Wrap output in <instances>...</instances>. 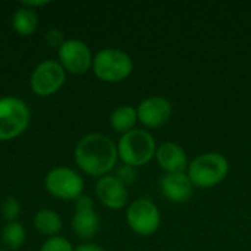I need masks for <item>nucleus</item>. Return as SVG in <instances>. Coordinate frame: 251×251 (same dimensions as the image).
Here are the masks:
<instances>
[{"mask_svg":"<svg viewBox=\"0 0 251 251\" xmlns=\"http://www.w3.org/2000/svg\"><path fill=\"white\" fill-rule=\"evenodd\" d=\"M47 191L60 200H76L82 196L84 179L82 176L71 168H54L44 179Z\"/></svg>","mask_w":251,"mask_h":251,"instance_id":"obj_7","label":"nucleus"},{"mask_svg":"<svg viewBox=\"0 0 251 251\" xmlns=\"http://www.w3.org/2000/svg\"><path fill=\"white\" fill-rule=\"evenodd\" d=\"M138 121L137 116V109H134L129 104H122L118 106L112 115H110V125L116 132L126 134L131 129H134L135 122Z\"/></svg>","mask_w":251,"mask_h":251,"instance_id":"obj_15","label":"nucleus"},{"mask_svg":"<svg viewBox=\"0 0 251 251\" xmlns=\"http://www.w3.org/2000/svg\"><path fill=\"white\" fill-rule=\"evenodd\" d=\"M75 251H104L100 246L97 244H93V243H85V244H81L79 247H76Z\"/></svg>","mask_w":251,"mask_h":251,"instance_id":"obj_23","label":"nucleus"},{"mask_svg":"<svg viewBox=\"0 0 251 251\" xmlns=\"http://www.w3.org/2000/svg\"><path fill=\"white\" fill-rule=\"evenodd\" d=\"M28 106L16 97L0 99V141L19 137L29 124Z\"/></svg>","mask_w":251,"mask_h":251,"instance_id":"obj_5","label":"nucleus"},{"mask_svg":"<svg viewBox=\"0 0 251 251\" xmlns=\"http://www.w3.org/2000/svg\"><path fill=\"white\" fill-rule=\"evenodd\" d=\"M40 251H74L71 243L63 238V237H51L49 238L43 246Z\"/></svg>","mask_w":251,"mask_h":251,"instance_id":"obj_20","label":"nucleus"},{"mask_svg":"<svg viewBox=\"0 0 251 251\" xmlns=\"http://www.w3.org/2000/svg\"><path fill=\"white\" fill-rule=\"evenodd\" d=\"M154 157H156L159 166L166 174L184 172L188 168V157H187L185 150L174 141L162 143L157 147Z\"/></svg>","mask_w":251,"mask_h":251,"instance_id":"obj_13","label":"nucleus"},{"mask_svg":"<svg viewBox=\"0 0 251 251\" xmlns=\"http://www.w3.org/2000/svg\"><path fill=\"white\" fill-rule=\"evenodd\" d=\"M228 172V159L216 151H209L197 156L191 163H188L187 168V175L190 176L193 185L200 188H210L218 185L225 179Z\"/></svg>","mask_w":251,"mask_h":251,"instance_id":"obj_3","label":"nucleus"},{"mask_svg":"<svg viewBox=\"0 0 251 251\" xmlns=\"http://www.w3.org/2000/svg\"><path fill=\"white\" fill-rule=\"evenodd\" d=\"M59 63L65 71L74 75H82L93 66V54L90 47L81 40H65L59 47Z\"/></svg>","mask_w":251,"mask_h":251,"instance_id":"obj_9","label":"nucleus"},{"mask_svg":"<svg viewBox=\"0 0 251 251\" xmlns=\"http://www.w3.org/2000/svg\"><path fill=\"white\" fill-rule=\"evenodd\" d=\"M134 62L128 53L119 49H103L93 59L96 76L104 82H119L131 75Z\"/></svg>","mask_w":251,"mask_h":251,"instance_id":"obj_4","label":"nucleus"},{"mask_svg":"<svg viewBox=\"0 0 251 251\" xmlns=\"http://www.w3.org/2000/svg\"><path fill=\"white\" fill-rule=\"evenodd\" d=\"M46 43L49 44V46H51V47H60L63 43H65V40H63V35H62V32L60 31H57V29H50V31H47V34H46Z\"/></svg>","mask_w":251,"mask_h":251,"instance_id":"obj_22","label":"nucleus"},{"mask_svg":"<svg viewBox=\"0 0 251 251\" xmlns=\"http://www.w3.org/2000/svg\"><path fill=\"white\" fill-rule=\"evenodd\" d=\"M100 226L99 215L93 209H76L72 218V228L79 238L90 240L93 238Z\"/></svg>","mask_w":251,"mask_h":251,"instance_id":"obj_14","label":"nucleus"},{"mask_svg":"<svg viewBox=\"0 0 251 251\" xmlns=\"http://www.w3.org/2000/svg\"><path fill=\"white\" fill-rule=\"evenodd\" d=\"M47 3H49V1H24L22 6L32 9V7H37V6H44V4H47Z\"/></svg>","mask_w":251,"mask_h":251,"instance_id":"obj_24","label":"nucleus"},{"mask_svg":"<svg viewBox=\"0 0 251 251\" xmlns=\"http://www.w3.org/2000/svg\"><path fill=\"white\" fill-rule=\"evenodd\" d=\"M12 25L19 35H29L37 29L38 18L34 9L21 6L12 16Z\"/></svg>","mask_w":251,"mask_h":251,"instance_id":"obj_17","label":"nucleus"},{"mask_svg":"<svg viewBox=\"0 0 251 251\" xmlns=\"http://www.w3.org/2000/svg\"><path fill=\"white\" fill-rule=\"evenodd\" d=\"M160 212L154 201L149 199H137L126 209L128 226L141 237L154 234L160 226Z\"/></svg>","mask_w":251,"mask_h":251,"instance_id":"obj_6","label":"nucleus"},{"mask_svg":"<svg viewBox=\"0 0 251 251\" xmlns=\"http://www.w3.org/2000/svg\"><path fill=\"white\" fill-rule=\"evenodd\" d=\"M121 182H124L125 185H129L132 184L135 179H137V171L135 168L129 166V165H121L118 169H116V175H115Z\"/></svg>","mask_w":251,"mask_h":251,"instance_id":"obj_21","label":"nucleus"},{"mask_svg":"<svg viewBox=\"0 0 251 251\" xmlns=\"http://www.w3.org/2000/svg\"><path fill=\"white\" fill-rule=\"evenodd\" d=\"M118 156L125 165L132 168H140L147 165L156 156V140L146 131L134 128L126 134H122L118 144Z\"/></svg>","mask_w":251,"mask_h":251,"instance_id":"obj_2","label":"nucleus"},{"mask_svg":"<svg viewBox=\"0 0 251 251\" xmlns=\"http://www.w3.org/2000/svg\"><path fill=\"white\" fill-rule=\"evenodd\" d=\"M118 147L115 141L99 132L82 137L75 147V162L91 176H104L116 165Z\"/></svg>","mask_w":251,"mask_h":251,"instance_id":"obj_1","label":"nucleus"},{"mask_svg":"<svg viewBox=\"0 0 251 251\" xmlns=\"http://www.w3.org/2000/svg\"><path fill=\"white\" fill-rule=\"evenodd\" d=\"M96 194L99 200L109 209L119 210L128 201V190L115 175H104L96 184Z\"/></svg>","mask_w":251,"mask_h":251,"instance_id":"obj_11","label":"nucleus"},{"mask_svg":"<svg viewBox=\"0 0 251 251\" xmlns=\"http://www.w3.org/2000/svg\"><path fill=\"white\" fill-rule=\"evenodd\" d=\"M193 182L185 172L165 174L160 179L162 194L174 203H185L193 196Z\"/></svg>","mask_w":251,"mask_h":251,"instance_id":"obj_12","label":"nucleus"},{"mask_svg":"<svg viewBox=\"0 0 251 251\" xmlns=\"http://www.w3.org/2000/svg\"><path fill=\"white\" fill-rule=\"evenodd\" d=\"M172 115V104L166 97L151 96L140 101L137 106L138 121L149 128H159L165 125Z\"/></svg>","mask_w":251,"mask_h":251,"instance_id":"obj_10","label":"nucleus"},{"mask_svg":"<svg viewBox=\"0 0 251 251\" xmlns=\"http://www.w3.org/2000/svg\"><path fill=\"white\" fill-rule=\"evenodd\" d=\"M66 71L56 60H44L41 62L32 72L29 84L34 94L38 97L53 96L65 82Z\"/></svg>","mask_w":251,"mask_h":251,"instance_id":"obj_8","label":"nucleus"},{"mask_svg":"<svg viewBox=\"0 0 251 251\" xmlns=\"http://www.w3.org/2000/svg\"><path fill=\"white\" fill-rule=\"evenodd\" d=\"M0 251H4V250H1V249H0Z\"/></svg>","mask_w":251,"mask_h":251,"instance_id":"obj_25","label":"nucleus"},{"mask_svg":"<svg viewBox=\"0 0 251 251\" xmlns=\"http://www.w3.org/2000/svg\"><path fill=\"white\" fill-rule=\"evenodd\" d=\"M1 215L7 222H16L19 213H21V204L15 197H7L0 206Z\"/></svg>","mask_w":251,"mask_h":251,"instance_id":"obj_19","label":"nucleus"},{"mask_svg":"<svg viewBox=\"0 0 251 251\" xmlns=\"http://www.w3.org/2000/svg\"><path fill=\"white\" fill-rule=\"evenodd\" d=\"M34 226L43 235L56 237L62 229V219L60 216L50 209H41L34 216Z\"/></svg>","mask_w":251,"mask_h":251,"instance_id":"obj_16","label":"nucleus"},{"mask_svg":"<svg viewBox=\"0 0 251 251\" xmlns=\"http://www.w3.org/2000/svg\"><path fill=\"white\" fill-rule=\"evenodd\" d=\"M1 243L10 249L18 250L25 243V229L19 222H7L1 231Z\"/></svg>","mask_w":251,"mask_h":251,"instance_id":"obj_18","label":"nucleus"}]
</instances>
